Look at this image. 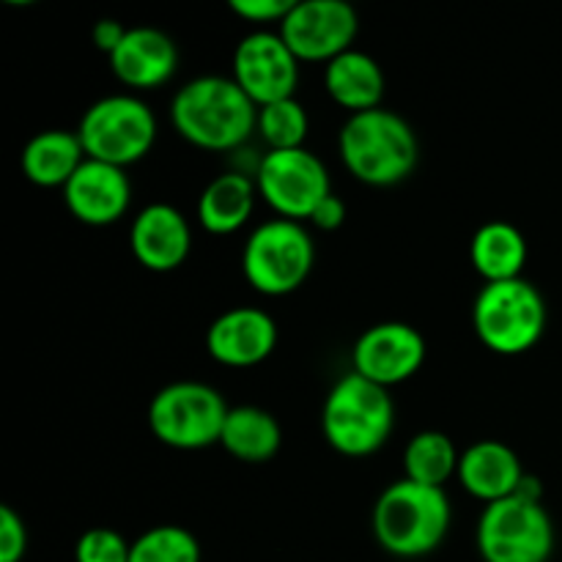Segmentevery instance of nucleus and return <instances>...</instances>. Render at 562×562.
<instances>
[{
  "instance_id": "obj_1",
  "label": "nucleus",
  "mask_w": 562,
  "mask_h": 562,
  "mask_svg": "<svg viewBox=\"0 0 562 562\" xmlns=\"http://www.w3.org/2000/svg\"><path fill=\"white\" fill-rule=\"evenodd\" d=\"M170 121L187 143L206 151H231L250 140L258 104L234 77L203 75L184 82L170 102Z\"/></svg>"
},
{
  "instance_id": "obj_2",
  "label": "nucleus",
  "mask_w": 562,
  "mask_h": 562,
  "mask_svg": "<svg viewBox=\"0 0 562 562\" xmlns=\"http://www.w3.org/2000/svg\"><path fill=\"white\" fill-rule=\"evenodd\" d=\"M346 170L368 187H393L409 179L420 159V140L395 110L376 108L346 119L338 135Z\"/></svg>"
},
{
  "instance_id": "obj_3",
  "label": "nucleus",
  "mask_w": 562,
  "mask_h": 562,
  "mask_svg": "<svg viewBox=\"0 0 562 562\" xmlns=\"http://www.w3.org/2000/svg\"><path fill=\"white\" fill-rule=\"evenodd\" d=\"M450 516L445 488L401 477L390 483L373 505V536L393 558H426L448 538Z\"/></svg>"
},
{
  "instance_id": "obj_4",
  "label": "nucleus",
  "mask_w": 562,
  "mask_h": 562,
  "mask_svg": "<svg viewBox=\"0 0 562 562\" xmlns=\"http://www.w3.org/2000/svg\"><path fill=\"white\" fill-rule=\"evenodd\" d=\"M395 426V404L387 387L346 373L329 390L322 409V431L340 456L362 459L387 445Z\"/></svg>"
},
{
  "instance_id": "obj_5",
  "label": "nucleus",
  "mask_w": 562,
  "mask_h": 562,
  "mask_svg": "<svg viewBox=\"0 0 562 562\" xmlns=\"http://www.w3.org/2000/svg\"><path fill=\"white\" fill-rule=\"evenodd\" d=\"M547 300L525 278L486 283L472 307L475 335L483 346L505 357L530 351L547 333Z\"/></svg>"
},
{
  "instance_id": "obj_6",
  "label": "nucleus",
  "mask_w": 562,
  "mask_h": 562,
  "mask_svg": "<svg viewBox=\"0 0 562 562\" xmlns=\"http://www.w3.org/2000/svg\"><path fill=\"white\" fill-rule=\"evenodd\" d=\"M316 247L307 228L296 220H267L258 225L241 250L247 283L267 296H285L300 289L313 272Z\"/></svg>"
},
{
  "instance_id": "obj_7",
  "label": "nucleus",
  "mask_w": 562,
  "mask_h": 562,
  "mask_svg": "<svg viewBox=\"0 0 562 562\" xmlns=\"http://www.w3.org/2000/svg\"><path fill=\"white\" fill-rule=\"evenodd\" d=\"M475 541L483 562H549L554 521L541 499L516 492L483 508Z\"/></svg>"
},
{
  "instance_id": "obj_8",
  "label": "nucleus",
  "mask_w": 562,
  "mask_h": 562,
  "mask_svg": "<svg viewBox=\"0 0 562 562\" xmlns=\"http://www.w3.org/2000/svg\"><path fill=\"white\" fill-rule=\"evenodd\" d=\"M77 135L86 148V157L126 168L154 148L157 115L132 93H110L88 104Z\"/></svg>"
},
{
  "instance_id": "obj_9",
  "label": "nucleus",
  "mask_w": 562,
  "mask_h": 562,
  "mask_svg": "<svg viewBox=\"0 0 562 562\" xmlns=\"http://www.w3.org/2000/svg\"><path fill=\"white\" fill-rule=\"evenodd\" d=\"M231 406L203 382H173L148 404V428L162 445L176 450L212 448L223 437Z\"/></svg>"
},
{
  "instance_id": "obj_10",
  "label": "nucleus",
  "mask_w": 562,
  "mask_h": 562,
  "mask_svg": "<svg viewBox=\"0 0 562 562\" xmlns=\"http://www.w3.org/2000/svg\"><path fill=\"white\" fill-rule=\"evenodd\" d=\"M256 187L263 201L285 220H311L318 203L333 195L329 170L307 148L267 151L258 162Z\"/></svg>"
},
{
  "instance_id": "obj_11",
  "label": "nucleus",
  "mask_w": 562,
  "mask_h": 562,
  "mask_svg": "<svg viewBox=\"0 0 562 562\" xmlns=\"http://www.w3.org/2000/svg\"><path fill=\"white\" fill-rule=\"evenodd\" d=\"M360 16L346 0H296L278 33L300 60H333L351 49Z\"/></svg>"
},
{
  "instance_id": "obj_12",
  "label": "nucleus",
  "mask_w": 562,
  "mask_h": 562,
  "mask_svg": "<svg viewBox=\"0 0 562 562\" xmlns=\"http://www.w3.org/2000/svg\"><path fill=\"white\" fill-rule=\"evenodd\" d=\"M231 66V77L258 108L291 99L300 82V58L291 53L283 36L272 31H256L239 38Z\"/></svg>"
},
{
  "instance_id": "obj_13",
  "label": "nucleus",
  "mask_w": 562,
  "mask_h": 562,
  "mask_svg": "<svg viewBox=\"0 0 562 562\" xmlns=\"http://www.w3.org/2000/svg\"><path fill=\"white\" fill-rule=\"evenodd\" d=\"M355 373L393 387L415 376L426 362V338L404 322H382L368 327L351 349Z\"/></svg>"
},
{
  "instance_id": "obj_14",
  "label": "nucleus",
  "mask_w": 562,
  "mask_h": 562,
  "mask_svg": "<svg viewBox=\"0 0 562 562\" xmlns=\"http://www.w3.org/2000/svg\"><path fill=\"white\" fill-rule=\"evenodd\" d=\"M278 346V324L261 307H231L220 313L206 333V351L228 368H252Z\"/></svg>"
},
{
  "instance_id": "obj_15",
  "label": "nucleus",
  "mask_w": 562,
  "mask_h": 562,
  "mask_svg": "<svg viewBox=\"0 0 562 562\" xmlns=\"http://www.w3.org/2000/svg\"><path fill=\"white\" fill-rule=\"evenodd\" d=\"M132 201V181L124 168L99 162L88 157L64 187V203L80 223L102 225L115 223L126 214Z\"/></svg>"
},
{
  "instance_id": "obj_16",
  "label": "nucleus",
  "mask_w": 562,
  "mask_h": 562,
  "mask_svg": "<svg viewBox=\"0 0 562 562\" xmlns=\"http://www.w3.org/2000/svg\"><path fill=\"white\" fill-rule=\"evenodd\" d=\"M130 247L137 263L151 272H173L190 256V223L170 203H148L132 220Z\"/></svg>"
},
{
  "instance_id": "obj_17",
  "label": "nucleus",
  "mask_w": 562,
  "mask_h": 562,
  "mask_svg": "<svg viewBox=\"0 0 562 562\" xmlns=\"http://www.w3.org/2000/svg\"><path fill=\"white\" fill-rule=\"evenodd\" d=\"M179 47L165 31L135 25L110 55V69L130 88H157L176 75Z\"/></svg>"
},
{
  "instance_id": "obj_18",
  "label": "nucleus",
  "mask_w": 562,
  "mask_h": 562,
  "mask_svg": "<svg viewBox=\"0 0 562 562\" xmlns=\"http://www.w3.org/2000/svg\"><path fill=\"white\" fill-rule=\"evenodd\" d=\"M527 472L514 450L497 439H481L461 453L459 481L472 497L492 505L505 497H514L521 488Z\"/></svg>"
},
{
  "instance_id": "obj_19",
  "label": "nucleus",
  "mask_w": 562,
  "mask_h": 562,
  "mask_svg": "<svg viewBox=\"0 0 562 562\" xmlns=\"http://www.w3.org/2000/svg\"><path fill=\"white\" fill-rule=\"evenodd\" d=\"M324 88L351 115L366 113L382 108L384 71L373 55L351 47L329 60L324 69Z\"/></svg>"
},
{
  "instance_id": "obj_20",
  "label": "nucleus",
  "mask_w": 562,
  "mask_h": 562,
  "mask_svg": "<svg viewBox=\"0 0 562 562\" xmlns=\"http://www.w3.org/2000/svg\"><path fill=\"white\" fill-rule=\"evenodd\" d=\"M86 159V148H82L77 132L44 130L25 143L20 162L27 181L64 190Z\"/></svg>"
},
{
  "instance_id": "obj_21",
  "label": "nucleus",
  "mask_w": 562,
  "mask_h": 562,
  "mask_svg": "<svg viewBox=\"0 0 562 562\" xmlns=\"http://www.w3.org/2000/svg\"><path fill=\"white\" fill-rule=\"evenodd\" d=\"M256 181L239 170L214 176L198 198V220L209 234H234L250 220L252 209H256Z\"/></svg>"
},
{
  "instance_id": "obj_22",
  "label": "nucleus",
  "mask_w": 562,
  "mask_h": 562,
  "mask_svg": "<svg viewBox=\"0 0 562 562\" xmlns=\"http://www.w3.org/2000/svg\"><path fill=\"white\" fill-rule=\"evenodd\" d=\"M527 256V239L508 220H492L475 231L470 245V261L486 283L521 278Z\"/></svg>"
},
{
  "instance_id": "obj_23",
  "label": "nucleus",
  "mask_w": 562,
  "mask_h": 562,
  "mask_svg": "<svg viewBox=\"0 0 562 562\" xmlns=\"http://www.w3.org/2000/svg\"><path fill=\"white\" fill-rule=\"evenodd\" d=\"M280 442H283V431H280L274 415H269L261 406H231L220 445L234 459L247 461V464H263V461L274 459Z\"/></svg>"
},
{
  "instance_id": "obj_24",
  "label": "nucleus",
  "mask_w": 562,
  "mask_h": 562,
  "mask_svg": "<svg viewBox=\"0 0 562 562\" xmlns=\"http://www.w3.org/2000/svg\"><path fill=\"white\" fill-rule=\"evenodd\" d=\"M459 461L453 439L442 431L415 434L404 450L406 477L423 486L442 488L450 477L459 475Z\"/></svg>"
},
{
  "instance_id": "obj_25",
  "label": "nucleus",
  "mask_w": 562,
  "mask_h": 562,
  "mask_svg": "<svg viewBox=\"0 0 562 562\" xmlns=\"http://www.w3.org/2000/svg\"><path fill=\"white\" fill-rule=\"evenodd\" d=\"M258 135L267 140L269 151H285V148H305L307 110L296 97L280 99V102L258 108Z\"/></svg>"
},
{
  "instance_id": "obj_26",
  "label": "nucleus",
  "mask_w": 562,
  "mask_h": 562,
  "mask_svg": "<svg viewBox=\"0 0 562 562\" xmlns=\"http://www.w3.org/2000/svg\"><path fill=\"white\" fill-rule=\"evenodd\" d=\"M130 562H201V543L187 527L159 525L132 541Z\"/></svg>"
},
{
  "instance_id": "obj_27",
  "label": "nucleus",
  "mask_w": 562,
  "mask_h": 562,
  "mask_svg": "<svg viewBox=\"0 0 562 562\" xmlns=\"http://www.w3.org/2000/svg\"><path fill=\"white\" fill-rule=\"evenodd\" d=\"M132 543L110 527L82 532L75 547V562H130Z\"/></svg>"
},
{
  "instance_id": "obj_28",
  "label": "nucleus",
  "mask_w": 562,
  "mask_h": 562,
  "mask_svg": "<svg viewBox=\"0 0 562 562\" xmlns=\"http://www.w3.org/2000/svg\"><path fill=\"white\" fill-rule=\"evenodd\" d=\"M27 552V527L11 505H0V562H22Z\"/></svg>"
},
{
  "instance_id": "obj_29",
  "label": "nucleus",
  "mask_w": 562,
  "mask_h": 562,
  "mask_svg": "<svg viewBox=\"0 0 562 562\" xmlns=\"http://www.w3.org/2000/svg\"><path fill=\"white\" fill-rule=\"evenodd\" d=\"M296 0H231V11L250 22H283Z\"/></svg>"
},
{
  "instance_id": "obj_30",
  "label": "nucleus",
  "mask_w": 562,
  "mask_h": 562,
  "mask_svg": "<svg viewBox=\"0 0 562 562\" xmlns=\"http://www.w3.org/2000/svg\"><path fill=\"white\" fill-rule=\"evenodd\" d=\"M346 220V203L338 195H327L311 214V223L322 231H338Z\"/></svg>"
},
{
  "instance_id": "obj_31",
  "label": "nucleus",
  "mask_w": 562,
  "mask_h": 562,
  "mask_svg": "<svg viewBox=\"0 0 562 562\" xmlns=\"http://www.w3.org/2000/svg\"><path fill=\"white\" fill-rule=\"evenodd\" d=\"M126 31H130V27L121 25L119 20H99L97 25H93L91 36H93V44H97V47L102 49V53L113 55L115 47H119V44L124 42Z\"/></svg>"
}]
</instances>
